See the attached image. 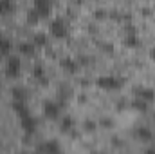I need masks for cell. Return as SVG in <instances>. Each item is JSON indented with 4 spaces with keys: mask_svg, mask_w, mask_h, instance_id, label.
Wrapping results in <instances>:
<instances>
[{
    "mask_svg": "<svg viewBox=\"0 0 155 154\" xmlns=\"http://www.w3.org/2000/svg\"><path fill=\"white\" fill-rule=\"evenodd\" d=\"M135 94H137V98H141V100H144V102H152L155 98V93L152 89H137Z\"/></svg>",
    "mask_w": 155,
    "mask_h": 154,
    "instance_id": "cell-16",
    "label": "cell"
},
{
    "mask_svg": "<svg viewBox=\"0 0 155 154\" xmlns=\"http://www.w3.org/2000/svg\"><path fill=\"white\" fill-rule=\"evenodd\" d=\"M36 149H38V151H41V152H60V151H61V147H60V143H58L56 140L43 142V143H40Z\"/></svg>",
    "mask_w": 155,
    "mask_h": 154,
    "instance_id": "cell-10",
    "label": "cell"
},
{
    "mask_svg": "<svg viewBox=\"0 0 155 154\" xmlns=\"http://www.w3.org/2000/svg\"><path fill=\"white\" fill-rule=\"evenodd\" d=\"M101 89H107V91H117V89H121L123 87V80L117 76H99L97 78V82H96Z\"/></svg>",
    "mask_w": 155,
    "mask_h": 154,
    "instance_id": "cell-4",
    "label": "cell"
},
{
    "mask_svg": "<svg viewBox=\"0 0 155 154\" xmlns=\"http://www.w3.org/2000/svg\"><path fill=\"white\" fill-rule=\"evenodd\" d=\"M11 96H13V100H16V102H25V100H27V91H25L24 87H15V89L11 91Z\"/></svg>",
    "mask_w": 155,
    "mask_h": 154,
    "instance_id": "cell-15",
    "label": "cell"
},
{
    "mask_svg": "<svg viewBox=\"0 0 155 154\" xmlns=\"http://www.w3.org/2000/svg\"><path fill=\"white\" fill-rule=\"evenodd\" d=\"M40 20H41V16H40L33 7H31V9H27V13H25V22H27L29 26H36Z\"/></svg>",
    "mask_w": 155,
    "mask_h": 154,
    "instance_id": "cell-14",
    "label": "cell"
},
{
    "mask_svg": "<svg viewBox=\"0 0 155 154\" xmlns=\"http://www.w3.org/2000/svg\"><path fill=\"white\" fill-rule=\"evenodd\" d=\"M74 125H76V121H74L72 116H63V118L60 120V129H61V132H69V131H72Z\"/></svg>",
    "mask_w": 155,
    "mask_h": 154,
    "instance_id": "cell-13",
    "label": "cell"
},
{
    "mask_svg": "<svg viewBox=\"0 0 155 154\" xmlns=\"http://www.w3.org/2000/svg\"><path fill=\"white\" fill-rule=\"evenodd\" d=\"M20 120V129L24 131L25 136H33L36 132V120L35 116L29 114V116H24V118H18Z\"/></svg>",
    "mask_w": 155,
    "mask_h": 154,
    "instance_id": "cell-6",
    "label": "cell"
},
{
    "mask_svg": "<svg viewBox=\"0 0 155 154\" xmlns=\"http://www.w3.org/2000/svg\"><path fill=\"white\" fill-rule=\"evenodd\" d=\"M33 42H35L36 47H45L47 42H49V38H47L45 33H36V35H33Z\"/></svg>",
    "mask_w": 155,
    "mask_h": 154,
    "instance_id": "cell-18",
    "label": "cell"
},
{
    "mask_svg": "<svg viewBox=\"0 0 155 154\" xmlns=\"http://www.w3.org/2000/svg\"><path fill=\"white\" fill-rule=\"evenodd\" d=\"M15 9H16L15 0H0V16H9L15 13Z\"/></svg>",
    "mask_w": 155,
    "mask_h": 154,
    "instance_id": "cell-9",
    "label": "cell"
},
{
    "mask_svg": "<svg viewBox=\"0 0 155 154\" xmlns=\"http://www.w3.org/2000/svg\"><path fill=\"white\" fill-rule=\"evenodd\" d=\"M49 33L54 37V38H69V35H71V24L65 20V18H61V16H58V18H52L51 20V24H49Z\"/></svg>",
    "mask_w": 155,
    "mask_h": 154,
    "instance_id": "cell-1",
    "label": "cell"
},
{
    "mask_svg": "<svg viewBox=\"0 0 155 154\" xmlns=\"http://www.w3.org/2000/svg\"><path fill=\"white\" fill-rule=\"evenodd\" d=\"M13 51V42L9 37L0 35V56H9Z\"/></svg>",
    "mask_w": 155,
    "mask_h": 154,
    "instance_id": "cell-11",
    "label": "cell"
},
{
    "mask_svg": "<svg viewBox=\"0 0 155 154\" xmlns=\"http://www.w3.org/2000/svg\"><path fill=\"white\" fill-rule=\"evenodd\" d=\"M135 134L143 140V142H150V140H153V134H152V131H148V129H137L135 131Z\"/></svg>",
    "mask_w": 155,
    "mask_h": 154,
    "instance_id": "cell-19",
    "label": "cell"
},
{
    "mask_svg": "<svg viewBox=\"0 0 155 154\" xmlns=\"http://www.w3.org/2000/svg\"><path fill=\"white\" fill-rule=\"evenodd\" d=\"M153 58H155V53H153Z\"/></svg>",
    "mask_w": 155,
    "mask_h": 154,
    "instance_id": "cell-21",
    "label": "cell"
},
{
    "mask_svg": "<svg viewBox=\"0 0 155 154\" xmlns=\"http://www.w3.org/2000/svg\"><path fill=\"white\" fill-rule=\"evenodd\" d=\"M33 76H35V80H38L40 83H45V69H43V65H35L33 67Z\"/></svg>",
    "mask_w": 155,
    "mask_h": 154,
    "instance_id": "cell-17",
    "label": "cell"
},
{
    "mask_svg": "<svg viewBox=\"0 0 155 154\" xmlns=\"http://www.w3.org/2000/svg\"><path fill=\"white\" fill-rule=\"evenodd\" d=\"M40 16L41 20L43 18H49L52 15V9H54V0H33V5H31Z\"/></svg>",
    "mask_w": 155,
    "mask_h": 154,
    "instance_id": "cell-3",
    "label": "cell"
},
{
    "mask_svg": "<svg viewBox=\"0 0 155 154\" xmlns=\"http://www.w3.org/2000/svg\"><path fill=\"white\" fill-rule=\"evenodd\" d=\"M134 38H135V37H130V40H126V44L132 45V47H134V45H139V40H134Z\"/></svg>",
    "mask_w": 155,
    "mask_h": 154,
    "instance_id": "cell-20",
    "label": "cell"
},
{
    "mask_svg": "<svg viewBox=\"0 0 155 154\" xmlns=\"http://www.w3.org/2000/svg\"><path fill=\"white\" fill-rule=\"evenodd\" d=\"M13 111H15V114L18 116V118H24V116L31 114V111H29V107H27L25 102H16V100H13Z\"/></svg>",
    "mask_w": 155,
    "mask_h": 154,
    "instance_id": "cell-12",
    "label": "cell"
},
{
    "mask_svg": "<svg viewBox=\"0 0 155 154\" xmlns=\"http://www.w3.org/2000/svg\"><path fill=\"white\" fill-rule=\"evenodd\" d=\"M4 73L7 78H18L22 75V56H15V54H9L7 60H5V67H4Z\"/></svg>",
    "mask_w": 155,
    "mask_h": 154,
    "instance_id": "cell-2",
    "label": "cell"
},
{
    "mask_svg": "<svg viewBox=\"0 0 155 154\" xmlns=\"http://www.w3.org/2000/svg\"><path fill=\"white\" fill-rule=\"evenodd\" d=\"M43 114H45V118H49V120H58V118L61 116V107H60V103H56V102H52V100L45 102V103H43Z\"/></svg>",
    "mask_w": 155,
    "mask_h": 154,
    "instance_id": "cell-7",
    "label": "cell"
},
{
    "mask_svg": "<svg viewBox=\"0 0 155 154\" xmlns=\"http://www.w3.org/2000/svg\"><path fill=\"white\" fill-rule=\"evenodd\" d=\"M36 45H35V42L33 40H29V42H20L18 45H16V51H18V56H24V58H33L35 54H36Z\"/></svg>",
    "mask_w": 155,
    "mask_h": 154,
    "instance_id": "cell-5",
    "label": "cell"
},
{
    "mask_svg": "<svg viewBox=\"0 0 155 154\" xmlns=\"http://www.w3.org/2000/svg\"><path fill=\"white\" fill-rule=\"evenodd\" d=\"M60 65H61L63 71H67V73H71V75H76L78 71H79V62L74 60V58H71V56L61 58V60H60Z\"/></svg>",
    "mask_w": 155,
    "mask_h": 154,
    "instance_id": "cell-8",
    "label": "cell"
}]
</instances>
